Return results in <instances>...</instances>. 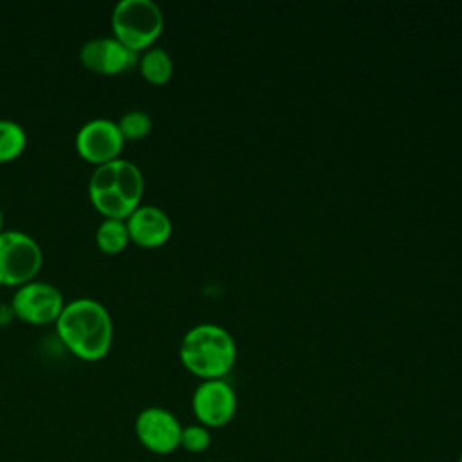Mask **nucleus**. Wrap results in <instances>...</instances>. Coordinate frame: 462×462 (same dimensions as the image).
I'll return each instance as SVG.
<instances>
[{
    "label": "nucleus",
    "instance_id": "10",
    "mask_svg": "<svg viewBox=\"0 0 462 462\" xmlns=\"http://www.w3.org/2000/svg\"><path fill=\"white\" fill-rule=\"evenodd\" d=\"M81 63L99 74H117L137 61V52L123 45L117 38L103 36L85 42L79 49Z\"/></svg>",
    "mask_w": 462,
    "mask_h": 462
},
{
    "label": "nucleus",
    "instance_id": "1",
    "mask_svg": "<svg viewBox=\"0 0 462 462\" xmlns=\"http://www.w3.org/2000/svg\"><path fill=\"white\" fill-rule=\"evenodd\" d=\"M56 330L65 346L87 361L103 357L112 343L110 314L92 298L65 303L56 319Z\"/></svg>",
    "mask_w": 462,
    "mask_h": 462
},
{
    "label": "nucleus",
    "instance_id": "11",
    "mask_svg": "<svg viewBox=\"0 0 462 462\" xmlns=\"http://www.w3.org/2000/svg\"><path fill=\"white\" fill-rule=\"evenodd\" d=\"M126 227L130 240L143 247L162 245L171 235L170 217L152 204H139L126 217Z\"/></svg>",
    "mask_w": 462,
    "mask_h": 462
},
{
    "label": "nucleus",
    "instance_id": "18",
    "mask_svg": "<svg viewBox=\"0 0 462 462\" xmlns=\"http://www.w3.org/2000/svg\"><path fill=\"white\" fill-rule=\"evenodd\" d=\"M0 231H2V209H0Z\"/></svg>",
    "mask_w": 462,
    "mask_h": 462
},
{
    "label": "nucleus",
    "instance_id": "6",
    "mask_svg": "<svg viewBox=\"0 0 462 462\" xmlns=\"http://www.w3.org/2000/svg\"><path fill=\"white\" fill-rule=\"evenodd\" d=\"M236 393L224 379L202 381L191 397V408L199 424L206 428H222L236 413Z\"/></svg>",
    "mask_w": 462,
    "mask_h": 462
},
{
    "label": "nucleus",
    "instance_id": "4",
    "mask_svg": "<svg viewBox=\"0 0 462 462\" xmlns=\"http://www.w3.org/2000/svg\"><path fill=\"white\" fill-rule=\"evenodd\" d=\"M162 23V11L153 0H119L112 11L114 38L135 52L161 34Z\"/></svg>",
    "mask_w": 462,
    "mask_h": 462
},
{
    "label": "nucleus",
    "instance_id": "14",
    "mask_svg": "<svg viewBox=\"0 0 462 462\" xmlns=\"http://www.w3.org/2000/svg\"><path fill=\"white\" fill-rule=\"evenodd\" d=\"M25 130L13 119H0V161H11L25 148Z\"/></svg>",
    "mask_w": 462,
    "mask_h": 462
},
{
    "label": "nucleus",
    "instance_id": "19",
    "mask_svg": "<svg viewBox=\"0 0 462 462\" xmlns=\"http://www.w3.org/2000/svg\"><path fill=\"white\" fill-rule=\"evenodd\" d=\"M458 462H462V451H460V457H458Z\"/></svg>",
    "mask_w": 462,
    "mask_h": 462
},
{
    "label": "nucleus",
    "instance_id": "5",
    "mask_svg": "<svg viewBox=\"0 0 462 462\" xmlns=\"http://www.w3.org/2000/svg\"><path fill=\"white\" fill-rule=\"evenodd\" d=\"M42 267V249L23 231H0V283L23 285Z\"/></svg>",
    "mask_w": 462,
    "mask_h": 462
},
{
    "label": "nucleus",
    "instance_id": "3",
    "mask_svg": "<svg viewBox=\"0 0 462 462\" xmlns=\"http://www.w3.org/2000/svg\"><path fill=\"white\" fill-rule=\"evenodd\" d=\"M179 356L182 365L202 381L224 379L236 361V346L224 327L200 323L182 336Z\"/></svg>",
    "mask_w": 462,
    "mask_h": 462
},
{
    "label": "nucleus",
    "instance_id": "17",
    "mask_svg": "<svg viewBox=\"0 0 462 462\" xmlns=\"http://www.w3.org/2000/svg\"><path fill=\"white\" fill-rule=\"evenodd\" d=\"M13 307L11 305H4V303H0V325H5V323H9L11 321V318H13Z\"/></svg>",
    "mask_w": 462,
    "mask_h": 462
},
{
    "label": "nucleus",
    "instance_id": "16",
    "mask_svg": "<svg viewBox=\"0 0 462 462\" xmlns=\"http://www.w3.org/2000/svg\"><path fill=\"white\" fill-rule=\"evenodd\" d=\"M211 444V433L209 428L202 424H189L182 428L180 433V448L189 453H202Z\"/></svg>",
    "mask_w": 462,
    "mask_h": 462
},
{
    "label": "nucleus",
    "instance_id": "12",
    "mask_svg": "<svg viewBox=\"0 0 462 462\" xmlns=\"http://www.w3.org/2000/svg\"><path fill=\"white\" fill-rule=\"evenodd\" d=\"M141 74L155 85H162L171 78L173 61L162 47H152L139 58Z\"/></svg>",
    "mask_w": 462,
    "mask_h": 462
},
{
    "label": "nucleus",
    "instance_id": "9",
    "mask_svg": "<svg viewBox=\"0 0 462 462\" xmlns=\"http://www.w3.org/2000/svg\"><path fill=\"white\" fill-rule=\"evenodd\" d=\"M123 141L117 123L108 117H94L76 134V148L79 155L96 164L117 159Z\"/></svg>",
    "mask_w": 462,
    "mask_h": 462
},
{
    "label": "nucleus",
    "instance_id": "8",
    "mask_svg": "<svg viewBox=\"0 0 462 462\" xmlns=\"http://www.w3.org/2000/svg\"><path fill=\"white\" fill-rule=\"evenodd\" d=\"M63 305V296L58 287L36 280L20 285L11 300L13 312L20 319L36 325L56 321Z\"/></svg>",
    "mask_w": 462,
    "mask_h": 462
},
{
    "label": "nucleus",
    "instance_id": "15",
    "mask_svg": "<svg viewBox=\"0 0 462 462\" xmlns=\"http://www.w3.org/2000/svg\"><path fill=\"white\" fill-rule=\"evenodd\" d=\"M123 139H141L152 128V119L144 110H128L117 121Z\"/></svg>",
    "mask_w": 462,
    "mask_h": 462
},
{
    "label": "nucleus",
    "instance_id": "13",
    "mask_svg": "<svg viewBox=\"0 0 462 462\" xmlns=\"http://www.w3.org/2000/svg\"><path fill=\"white\" fill-rule=\"evenodd\" d=\"M130 240L126 220L123 218H103L96 229V242L97 247L105 253H117L121 251Z\"/></svg>",
    "mask_w": 462,
    "mask_h": 462
},
{
    "label": "nucleus",
    "instance_id": "7",
    "mask_svg": "<svg viewBox=\"0 0 462 462\" xmlns=\"http://www.w3.org/2000/svg\"><path fill=\"white\" fill-rule=\"evenodd\" d=\"M182 426L166 408L148 406L135 417V437L152 453L168 455L180 448Z\"/></svg>",
    "mask_w": 462,
    "mask_h": 462
},
{
    "label": "nucleus",
    "instance_id": "2",
    "mask_svg": "<svg viewBox=\"0 0 462 462\" xmlns=\"http://www.w3.org/2000/svg\"><path fill=\"white\" fill-rule=\"evenodd\" d=\"M144 179L141 170L126 159L97 164L88 180L92 204L110 218H126L141 202Z\"/></svg>",
    "mask_w": 462,
    "mask_h": 462
}]
</instances>
